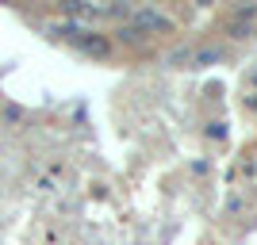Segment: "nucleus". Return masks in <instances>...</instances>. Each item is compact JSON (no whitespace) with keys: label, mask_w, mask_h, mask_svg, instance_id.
<instances>
[{"label":"nucleus","mask_w":257,"mask_h":245,"mask_svg":"<svg viewBox=\"0 0 257 245\" xmlns=\"http://www.w3.org/2000/svg\"><path fill=\"white\" fill-rule=\"evenodd\" d=\"M73 35V43L81 46V50H88V54H107V43L104 39H96V35H85V31H69Z\"/></svg>","instance_id":"nucleus-1"},{"label":"nucleus","mask_w":257,"mask_h":245,"mask_svg":"<svg viewBox=\"0 0 257 245\" xmlns=\"http://www.w3.org/2000/svg\"><path fill=\"white\" fill-rule=\"evenodd\" d=\"M139 23H142V27H165V20H161V16H154V12H142Z\"/></svg>","instance_id":"nucleus-2"}]
</instances>
